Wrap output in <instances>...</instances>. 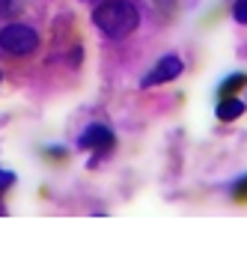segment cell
<instances>
[{
  "label": "cell",
  "mask_w": 247,
  "mask_h": 253,
  "mask_svg": "<svg viewBox=\"0 0 247 253\" xmlns=\"http://www.w3.org/2000/svg\"><path fill=\"white\" fill-rule=\"evenodd\" d=\"M45 158L60 164V161H66V158H69V152H66V149H60V146H51V149H45Z\"/></svg>",
  "instance_id": "10"
},
{
  "label": "cell",
  "mask_w": 247,
  "mask_h": 253,
  "mask_svg": "<svg viewBox=\"0 0 247 253\" xmlns=\"http://www.w3.org/2000/svg\"><path fill=\"white\" fill-rule=\"evenodd\" d=\"M81 149H95V152H110L113 143H116V134L107 128V125H89V128L81 134Z\"/></svg>",
  "instance_id": "3"
},
{
  "label": "cell",
  "mask_w": 247,
  "mask_h": 253,
  "mask_svg": "<svg viewBox=\"0 0 247 253\" xmlns=\"http://www.w3.org/2000/svg\"><path fill=\"white\" fill-rule=\"evenodd\" d=\"M0 48L12 57H30L39 48V36L27 24H6L0 30Z\"/></svg>",
  "instance_id": "2"
},
{
  "label": "cell",
  "mask_w": 247,
  "mask_h": 253,
  "mask_svg": "<svg viewBox=\"0 0 247 253\" xmlns=\"http://www.w3.org/2000/svg\"><path fill=\"white\" fill-rule=\"evenodd\" d=\"M232 18L238 24H247V0H235V6H232Z\"/></svg>",
  "instance_id": "9"
},
{
  "label": "cell",
  "mask_w": 247,
  "mask_h": 253,
  "mask_svg": "<svg viewBox=\"0 0 247 253\" xmlns=\"http://www.w3.org/2000/svg\"><path fill=\"white\" fill-rule=\"evenodd\" d=\"M95 27L107 36V39H125L137 30L140 24V9L131 0H104L92 12Z\"/></svg>",
  "instance_id": "1"
},
{
  "label": "cell",
  "mask_w": 247,
  "mask_h": 253,
  "mask_svg": "<svg viewBox=\"0 0 247 253\" xmlns=\"http://www.w3.org/2000/svg\"><path fill=\"white\" fill-rule=\"evenodd\" d=\"M232 200H235V203H247V176L232 185Z\"/></svg>",
  "instance_id": "8"
},
{
  "label": "cell",
  "mask_w": 247,
  "mask_h": 253,
  "mask_svg": "<svg viewBox=\"0 0 247 253\" xmlns=\"http://www.w3.org/2000/svg\"><path fill=\"white\" fill-rule=\"evenodd\" d=\"M21 9V0H0V18H9Z\"/></svg>",
  "instance_id": "7"
},
{
  "label": "cell",
  "mask_w": 247,
  "mask_h": 253,
  "mask_svg": "<svg viewBox=\"0 0 247 253\" xmlns=\"http://www.w3.org/2000/svg\"><path fill=\"white\" fill-rule=\"evenodd\" d=\"M217 119L220 122H232V119H238L241 113H244V101H238V95H229V98H220V104H217Z\"/></svg>",
  "instance_id": "5"
},
{
  "label": "cell",
  "mask_w": 247,
  "mask_h": 253,
  "mask_svg": "<svg viewBox=\"0 0 247 253\" xmlns=\"http://www.w3.org/2000/svg\"><path fill=\"white\" fill-rule=\"evenodd\" d=\"M182 75V60L179 57H164L146 78H143V84L140 86H158V84H170V81H176Z\"/></svg>",
  "instance_id": "4"
},
{
  "label": "cell",
  "mask_w": 247,
  "mask_h": 253,
  "mask_svg": "<svg viewBox=\"0 0 247 253\" xmlns=\"http://www.w3.org/2000/svg\"><path fill=\"white\" fill-rule=\"evenodd\" d=\"M12 185H15V176L9 170H0V191H9Z\"/></svg>",
  "instance_id": "11"
},
{
  "label": "cell",
  "mask_w": 247,
  "mask_h": 253,
  "mask_svg": "<svg viewBox=\"0 0 247 253\" xmlns=\"http://www.w3.org/2000/svg\"><path fill=\"white\" fill-rule=\"evenodd\" d=\"M241 86H247V75L244 72H238V75H229L220 86H217V95L220 98H229V95H238V89Z\"/></svg>",
  "instance_id": "6"
}]
</instances>
